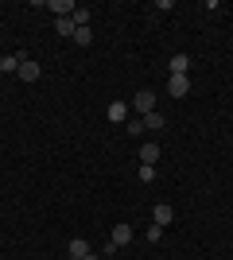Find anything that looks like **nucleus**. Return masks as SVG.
Masks as SVG:
<instances>
[{"mask_svg":"<svg viewBox=\"0 0 233 260\" xmlns=\"http://www.w3.org/2000/svg\"><path fill=\"white\" fill-rule=\"evenodd\" d=\"M66 252H70V260H86V256H89V245H86L82 237H74V241L66 245Z\"/></svg>","mask_w":233,"mask_h":260,"instance_id":"nucleus-10","label":"nucleus"},{"mask_svg":"<svg viewBox=\"0 0 233 260\" xmlns=\"http://www.w3.org/2000/svg\"><path fill=\"white\" fill-rule=\"evenodd\" d=\"M105 117H109L113 124H124V120H128V105H124V101H113V105L105 109Z\"/></svg>","mask_w":233,"mask_h":260,"instance_id":"nucleus-7","label":"nucleus"},{"mask_svg":"<svg viewBox=\"0 0 233 260\" xmlns=\"http://www.w3.org/2000/svg\"><path fill=\"white\" fill-rule=\"evenodd\" d=\"M140 120H144V128H152V132H159V128H163V124H167V117H163V113H159V109H152V113H144V117H140Z\"/></svg>","mask_w":233,"mask_h":260,"instance_id":"nucleus-9","label":"nucleus"},{"mask_svg":"<svg viewBox=\"0 0 233 260\" xmlns=\"http://www.w3.org/2000/svg\"><path fill=\"white\" fill-rule=\"evenodd\" d=\"M128 241H132V225H117V229H113V237H109V245H113V249H124Z\"/></svg>","mask_w":233,"mask_h":260,"instance_id":"nucleus-6","label":"nucleus"},{"mask_svg":"<svg viewBox=\"0 0 233 260\" xmlns=\"http://www.w3.org/2000/svg\"><path fill=\"white\" fill-rule=\"evenodd\" d=\"M140 163H148V167H155V163H159V144H155V140L140 144Z\"/></svg>","mask_w":233,"mask_h":260,"instance_id":"nucleus-4","label":"nucleus"},{"mask_svg":"<svg viewBox=\"0 0 233 260\" xmlns=\"http://www.w3.org/2000/svg\"><path fill=\"white\" fill-rule=\"evenodd\" d=\"M167 93H171L175 101H183L190 93V78L187 74H171V78H167Z\"/></svg>","mask_w":233,"mask_h":260,"instance_id":"nucleus-1","label":"nucleus"},{"mask_svg":"<svg viewBox=\"0 0 233 260\" xmlns=\"http://www.w3.org/2000/svg\"><path fill=\"white\" fill-rule=\"evenodd\" d=\"M171 217H175V210H171V206H167V202H159V206H155V225H171Z\"/></svg>","mask_w":233,"mask_h":260,"instance_id":"nucleus-11","label":"nucleus"},{"mask_svg":"<svg viewBox=\"0 0 233 260\" xmlns=\"http://www.w3.org/2000/svg\"><path fill=\"white\" fill-rule=\"evenodd\" d=\"M16 74H20L23 82H39V74H43V70H39V62H35V58H20V70H16Z\"/></svg>","mask_w":233,"mask_h":260,"instance_id":"nucleus-3","label":"nucleus"},{"mask_svg":"<svg viewBox=\"0 0 233 260\" xmlns=\"http://www.w3.org/2000/svg\"><path fill=\"white\" fill-rule=\"evenodd\" d=\"M132 109L140 113V117H144V113H152V109H155V93H152V89H140V93L132 98Z\"/></svg>","mask_w":233,"mask_h":260,"instance_id":"nucleus-2","label":"nucleus"},{"mask_svg":"<svg viewBox=\"0 0 233 260\" xmlns=\"http://www.w3.org/2000/svg\"><path fill=\"white\" fill-rule=\"evenodd\" d=\"M124 128L132 132V136H140V132H144V120H140V117H128V120H124Z\"/></svg>","mask_w":233,"mask_h":260,"instance_id":"nucleus-16","label":"nucleus"},{"mask_svg":"<svg viewBox=\"0 0 233 260\" xmlns=\"http://www.w3.org/2000/svg\"><path fill=\"white\" fill-rule=\"evenodd\" d=\"M167 70H171V74H187V70H190V54H183V51H179V54H171Z\"/></svg>","mask_w":233,"mask_h":260,"instance_id":"nucleus-8","label":"nucleus"},{"mask_svg":"<svg viewBox=\"0 0 233 260\" xmlns=\"http://www.w3.org/2000/svg\"><path fill=\"white\" fill-rule=\"evenodd\" d=\"M20 58L23 54H4V58H0V70H4V74H16V70H20Z\"/></svg>","mask_w":233,"mask_h":260,"instance_id":"nucleus-13","label":"nucleus"},{"mask_svg":"<svg viewBox=\"0 0 233 260\" xmlns=\"http://www.w3.org/2000/svg\"><path fill=\"white\" fill-rule=\"evenodd\" d=\"M55 31H58V35H66V39H74L78 27H74V20H70V16H62V20H55Z\"/></svg>","mask_w":233,"mask_h":260,"instance_id":"nucleus-12","label":"nucleus"},{"mask_svg":"<svg viewBox=\"0 0 233 260\" xmlns=\"http://www.w3.org/2000/svg\"><path fill=\"white\" fill-rule=\"evenodd\" d=\"M136 175H140V183H152V179H155V167H148V163H140V171H136Z\"/></svg>","mask_w":233,"mask_h":260,"instance_id":"nucleus-17","label":"nucleus"},{"mask_svg":"<svg viewBox=\"0 0 233 260\" xmlns=\"http://www.w3.org/2000/svg\"><path fill=\"white\" fill-rule=\"evenodd\" d=\"M74 43L78 47H89V43H93V31H89V27H78V31H74Z\"/></svg>","mask_w":233,"mask_h":260,"instance_id":"nucleus-14","label":"nucleus"},{"mask_svg":"<svg viewBox=\"0 0 233 260\" xmlns=\"http://www.w3.org/2000/svg\"><path fill=\"white\" fill-rule=\"evenodd\" d=\"M70 20H74V27H89V8H74Z\"/></svg>","mask_w":233,"mask_h":260,"instance_id":"nucleus-15","label":"nucleus"},{"mask_svg":"<svg viewBox=\"0 0 233 260\" xmlns=\"http://www.w3.org/2000/svg\"><path fill=\"white\" fill-rule=\"evenodd\" d=\"M47 8L55 12V20H62V16H74V0H47Z\"/></svg>","mask_w":233,"mask_h":260,"instance_id":"nucleus-5","label":"nucleus"}]
</instances>
